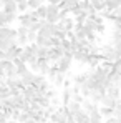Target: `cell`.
<instances>
[{"label":"cell","instance_id":"cell-19","mask_svg":"<svg viewBox=\"0 0 121 123\" xmlns=\"http://www.w3.org/2000/svg\"><path fill=\"white\" fill-rule=\"evenodd\" d=\"M27 65L30 67V70H37V72H38V68H40V58H38V57H33Z\"/></svg>","mask_w":121,"mask_h":123},{"label":"cell","instance_id":"cell-13","mask_svg":"<svg viewBox=\"0 0 121 123\" xmlns=\"http://www.w3.org/2000/svg\"><path fill=\"white\" fill-rule=\"evenodd\" d=\"M75 122L76 123H91V118H90V115L85 110H81L80 113L75 115Z\"/></svg>","mask_w":121,"mask_h":123},{"label":"cell","instance_id":"cell-21","mask_svg":"<svg viewBox=\"0 0 121 123\" xmlns=\"http://www.w3.org/2000/svg\"><path fill=\"white\" fill-rule=\"evenodd\" d=\"M103 97H104V95H101L100 92H93V93H91V98H90V100H91L93 103H96V105H100V103L103 102Z\"/></svg>","mask_w":121,"mask_h":123},{"label":"cell","instance_id":"cell-10","mask_svg":"<svg viewBox=\"0 0 121 123\" xmlns=\"http://www.w3.org/2000/svg\"><path fill=\"white\" fill-rule=\"evenodd\" d=\"M118 100H115L113 97H109V95H104L103 97V102H101V105L103 106H106V108H116V105H118Z\"/></svg>","mask_w":121,"mask_h":123},{"label":"cell","instance_id":"cell-2","mask_svg":"<svg viewBox=\"0 0 121 123\" xmlns=\"http://www.w3.org/2000/svg\"><path fill=\"white\" fill-rule=\"evenodd\" d=\"M65 57V48L63 47H53V48H48V60L53 62V63H58Z\"/></svg>","mask_w":121,"mask_h":123},{"label":"cell","instance_id":"cell-27","mask_svg":"<svg viewBox=\"0 0 121 123\" xmlns=\"http://www.w3.org/2000/svg\"><path fill=\"white\" fill-rule=\"evenodd\" d=\"M30 8H28V2H22V3H18V12L20 13H27Z\"/></svg>","mask_w":121,"mask_h":123},{"label":"cell","instance_id":"cell-11","mask_svg":"<svg viewBox=\"0 0 121 123\" xmlns=\"http://www.w3.org/2000/svg\"><path fill=\"white\" fill-rule=\"evenodd\" d=\"M5 85H7L10 90H22L20 78H5Z\"/></svg>","mask_w":121,"mask_h":123},{"label":"cell","instance_id":"cell-17","mask_svg":"<svg viewBox=\"0 0 121 123\" xmlns=\"http://www.w3.org/2000/svg\"><path fill=\"white\" fill-rule=\"evenodd\" d=\"M68 108H70V113L75 117L76 113H80L81 110H83V106H81V103H78V102H71L70 105H68Z\"/></svg>","mask_w":121,"mask_h":123},{"label":"cell","instance_id":"cell-29","mask_svg":"<svg viewBox=\"0 0 121 123\" xmlns=\"http://www.w3.org/2000/svg\"><path fill=\"white\" fill-rule=\"evenodd\" d=\"M45 97H46L48 100H53V98H57V92H55V90H48V92L45 93Z\"/></svg>","mask_w":121,"mask_h":123},{"label":"cell","instance_id":"cell-22","mask_svg":"<svg viewBox=\"0 0 121 123\" xmlns=\"http://www.w3.org/2000/svg\"><path fill=\"white\" fill-rule=\"evenodd\" d=\"M27 72H30V70H28V65H27V63H20V65L17 67V73H18V78H20V77H23V75H25Z\"/></svg>","mask_w":121,"mask_h":123},{"label":"cell","instance_id":"cell-16","mask_svg":"<svg viewBox=\"0 0 121 123\" xmlns=\"http://www.w3.org/2000/svg\"><path fill=\"white\" fill-rule=\"evenodd\" d=\"M35 12H37V17L40 20H46V15H48V7L46 5H40Z\"/></svg>","mask_w":121,"mask_h":123},{"label":"cell","instance_id":"cell-32","mask_svg":"<svg viewBox=\"0 0 121 123\" xmlns=\"http://www.w3.org/2000/svg\"><path fill=\"white\" fill-rule=\"evenodd\" d=\"M17 3H22V2H28V0H15Z\"/></svg>","mask_w":121,"mask_h":123},{"label":"cell","instance_id":"cell-3","mask_svg":"<svg viewBox=\"0 0 121 123\" xmlns=\"http://www.w3.org/2000/svg\"><path fill=\"white\" fill-rule=\"evenodd\" d=\"M101 62H104L103 58V55H98V53H88L86 55V62H85V65H88V67H91V68H98L101 65Z\"/></svg>","mask_w":121,"mask_h":123},{"label":"cell","instance_id":"cell-18","mask_svg":"<svg viewBox=\"0 0 121 123\" xmlns=\"http://www.w3.org/2000/svg\"><path fill=\"white\" fill-rule=\"evenodd\" d=\"M101 115H103V118H111V117H115V108H106V106H101L100 108Z\"/></svg>","mask_w":121,"mask_h":123},{"label":"cell","instance_id":"cell-12","mask_svg":"<svg viewBox=\"0 0 121 123\" xmlns=\"http://www.w3.org/2000/svg\"><path fill=\"white\" fill-rule=\"evenodd\" d=\"M106 95H109V97H113L115 100L121 102V88H120V86H115V85H111V86L108 88V93H106Z\"/></svg>","mask_w":121,"mask_h":123},{"label":"cell","instance_id":"cell-1","mask_svg":"<svg viewBox=\"0 0 121 123\" xmlns=\"http://www.w3.org/2000/svg\"><path fill=\"white\" fill-rule=\"evenodd\" d=\"M48 7V15H46V22H50V23H60V12H61V8L58 7V5H46Z\"/></svg>","mask_w":121,"mask_h":123},{"label":"cell","instance_id":"cell-26","mask_svg":"<svg viewBox=\"0 0 121 123\" xmlns=\"http://www.w3.org/2000/svg\"><path fill=\"white\" fill-rule=\"evenodd\" d=\"M37 57H38V58H48V48H45V47H40V48H38V53H37Z\"/></svg>","mask_w":121,"mask_h":123},{"label":"cell","instance_id":"cell-15","mask_svg":"<svg viewBox=\"0 0 121 123\" xmlns=\"http://www.w3.org/2000/svg\"><path fill=\"white\" fill-rule=\"evenodd\" d=\"M90 2H91V5H93V8L96 12H104V8H106V2L104 0H90Z\"/></svg>","mask_w":121,"mask_h":123},{"label":"cell","instance_id":"cell-4","mask_svg":"<svg viewBox=\"0 0 121 123\" xmlns=\"http://www.w3.org/2000/svg\"><path fill=\"white\" fill-rule=\"evenodd\" d=\"M3 63V70H5V77L7 78H18V73H17V67L13 65V62H2Z\"/></svg>","mask_w":121,"mask_h":123},{"label":"cell","instance_id":"cell-28","mask_svg":"<svg viewBox=\"0 0 121 123\" xmlns=\"http://www.w3.org/2000/svg\"><path fill=\"white\" fill-rule=\"evenodd\" d=\"M45 78H46V77H43V75H35V80H33V86H35V88H38V86H40V83L43 82Z\"/></svg>","mask_w":121,"mask_h":123},{"label":"cell","instance_id":"cell-5","mask_svg":"<svg viewBox=\"0 0 121 123\" xmlns=\"http://www.w3.org/2000/svg\"><path fill=\"white\" fill-rule=\"evenodd\" d=\"M17 18H18V15H17V13H5L3 10H0V28L8 27L12 22L17 20Z\"/></svg>","mask_w":121,"mask_h":123},{"label":"cell","instance_id":"cell-30","mask_svg":"<svg viewBox=\"0 0 121 123\" xmlns=\"http://www.w3.org/2000/svg\"><path fill=\"white\" fill-rule=\"evenodd\" d=\"M46 2H48L50 5H58V7H60V5H61V2H63V0H46Z\"/></svg>","mask_w":121,"mask_h":123},{"label":"cell","instance_id":"cell-14","mask_svg":"<svg viewBox=\"0 0 121 123\" xmlns=\"http://www.w3.org/2000/svg\"><path fill=\"white\" fill-rule=\"evenodd\" d=\"M8 98H12V92H10V88H8L7 85H0V102L8 100Z\"/></svg>","mask_w":121,"mask_h":123},{"label":"cell","instance_id":"cell-31","mask_svg":"<svg viewBox=\"0 0 121 123\" xmlns=\"http://www.w3.org/2000/svg\"><path fill=\"white\" fill-rule=\"evenodd\" d=\"M5 60H7V52L0 50V62H5Z\"/></svg>","mask_w":121,"mask_h":123},{"label":"cell","instance_id":"cell-7","mask_svg":"<svg viewBox=\"0 0 121 123\" xmlns=\"http://www.w3.org/2000/svg\"><path fill=\"white\" fill-rule=\"evenodd\" d=\"M71 60H73V58H66V57H63V58L58 62V72L65 75V73L71 68Z\"/></svg>","mask_w":121,"mask_h":123},{"label":"cell","instance_id":"cell-9","mask_svg":"<svg viewBox=\"0 0 121 123\" xmlns=\"http://www.w3.org/2000/svg\"><path fill=\"white\" fill-rule=\"evenodd\" d=\"M22 93H23V97H25L27 102L32 103V100H33L35 95H37V88H35V86H27L25 90H22Z\"/></svg>","mask_w":121,"mask_h":123},{"label":"cell","instance_id":"cell-25","mask_svg":"<svg viewBox=\"0 0 121 123\" xmlns=\"http://www.w3.org/2000/svg\"><path fill=\"white\" fill-rule=\"evenodd\" d=\"M40 5H43L40 0H28V8H30V10H37Z\"/></svg>","mask_w":121,"mask_h":123},{"label":"cell","instance_id":"cell-8","mask_svg":"<svg viewBox=\"0 0 121 123\" xmlns=\"http://www.w3.org/2000/svg\"><path fill=\"white\" fill-rule=\"evenodd\" d=\"M2 10H3L5 13H18V3H17L15 0H12V2L5 3V5L2 7Z\"/></svg>","mask_w":121,"mask_h":123},{"label":"cell","instance_id":"cell-6","mask_svg":"<svg viewBox=\"0 0 121 123\" xmlns=\"http://www.w3.org/2000/svg\"><path fill=\"white\" fill-rule=\"evenodd\" d=\"M81 106H83V110H85L88 115H91V113H95V111H100V106H98L96 103H93L90 98H86L85 102L81 103Z\"/></svg>","mask_w":121,"mask_h":123},{"label":"cell","instance_id":"cell-20","mask_svg":"<svg viewBox=\"0 0 121 123\" xmlns=\"http://www.w3.org/2000/svg\"><path fill=\"white\" fill-rule=\"evenodd\" d=\"M65 82H66L65 75H63V73H58L57 78L53 80V85H55V86H65Z\"/></svg>","mask_w":121,"mask_h":123},{"label":"cell","instance_id":"cell-23","mask_svg":"<svg viewBox=\"0 0 121 123\" xmlns=\"http://www.w3.org/2000/svg\"><path fill=\"white\" fill-rule=\"evenodd\" d=\"M91 93H93V92H91V88H90L86 83L81 85V95H83L85 98H91Z\"/></svg>","mask_w":121,"mask_h":123},{"label":"cell","instance_id":"cell-24","mask_svg":"<svg viewBox=\"0 0 121 123\" xmlns=\"http://www.w3.org/2000/svg\"><path fill=\"white\" fill-rule=\"evenodd\" d=\"M37 90H38V92H41V93H46V92L50 90V83H48V78H45V80L40 83V86H38Z\"/></svg>","mask_w":121,"mask_h":123}]
</instances>
